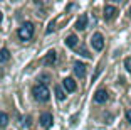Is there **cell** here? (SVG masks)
I'll return each mask as SVG.
<instances>
[{
    "instance_id": "13",
    "label": "cell",
    "mask_w": 131,
    "mask_h": 130,
    "mask_svg": "<svg viewBox=\"0 0 131 130\" xmlns=\"http://www.w3.org/2000/svg\"><path fill=\"white\" fill-rule=\"evenodd\" d=\"M8 59H10V53H8V49H2V51H0V63H7Z\"/></svg>"
},
{
    "instance_id": "5",
    "label": "cell",
    "mask_w": 131,
    "mask_h": 130,
    "mask_svg": "<svg viewBox=\"0 0 131 130\" xmlns=\"http://www.w3.org/2000/svg\"><path fill=\"white\" fill-rule=\"evenodd\" d=\"M116 15H118V8L116 7H113V5H106L104 7V19L106 20H113Z\"/></svg>"
},
{
    "instance_id": "18",
    "label": "cell",
    "mask_w": 131,
    "mask_h": 130,
    "mask_svg": "<svg viewBox=\"0 0 131 130\" xmlns=\"http://www.w3.org/2000/svg\"><path fill=\"white\" fill-rule=\"evenodd\" d=\"M52 31H54V24H49V27H47V34H50Z\"/></svg>"
},
{
    "instance_id": "6",
    "label": "cell",
    "mask_w": 131,
    "mask_h": 130,
    "mask_svg": "<svg viewBox=\"0 0 131 130\" xmlns=\"http://www.w3.org/2000/svg\"><path fill=\"white\" fill-rule=\"evenodd\" d=\"M62 86L66 88V91H69V93L76 91V88H77L76 81H74L72 78H64V80H62Z\"/></svg>"
},
{
    "instance_id": "4",
    "label": "cell",
    "mask_w": 131,
    "mask_h": 130,
    "mask_svg": "<svg viewBox=\"0 0 131 130\" xmlns=\"http://www.w3.org/2000/svg\"><path fill=\"white\" fill-rule=\"evenodd\" d=\"M39 122H40V125L44 127V128H50V127H52V123H54V118H52V115L50 113H42L40 115V120H39Z\"/></svg>"
},
{
    "instance_id": "9",
    "label": "cell",
    "mask_w": 131,
    "mask_h": 130,
    "mask_svg": "<svg viewBox=\"0 0 131 130\" xmlns=\"http://www.w3.org/2000/svg\"><path fill=\"white\" fill-rule=\"evenodd\" d=\"M56 59H57V54H56V51H49V53L46 54V57H44V64H47V66L54 64Z\"/></svg>"
},
{
    "instance_id": "3",
    "label": "cell",
    "mask_w": 131,
    "mask_h": 130,
    "mask_svg": "<svg viewBox=\"0 0 131 130\" xmlns=\"http://www.w3.org/2000/svg\"><path fill=\"white\" fill-rule=\"evenodd\" d=\"M91 44H93V47L96 51H103V47H104V37H103V34H94L93 37H91Z\"/></svg>"
},
{
    "instance_id": "17",
    "label": "cell",
    "mask_w": 131,
    "mask_h": 130,
    "mask_svg": "<svg viewBox=\"0 0 131 130\" xmlns=\"http://www.w3.org/2000/svg\"><path fill=\"white\" fill-rule=\"evenodd\" d=\"M126 120H128V123H131V110L126 111Z\"/></svg>"
},
{
    "instance_id": "12",
    "label": "cell",
    "mask_w": 131,
    "mask_h": 130,
    "mask_svg": "<svg viewBox=\"0 0 131 130\" xmlns=\"http://www.w3.org/2000/svg\"><path fill=\"white\" fill-rule=\"evenodd\" d=\"M66 46L67 47H76L77 46V37L76 36H69V37L66 39Z\"/></svg>"
},
{
    "instance_id": "7",
    "label": "cell",
    "mask_w": 131,
    "mask_h": 130,
    "mask_svg": "<svg viewBox=\"0 0 131 130\" xmlns=\"http://www.w3.org/2000/svg\"><path fill=\"white\" fill-rule=\"evenodd\" d=\"M108 100V91L106 90H97L96 93H94V101L96 103H104Z\"/></svg>"
},
{
    "instance_id": "8",
    "label": "cell",
    "mask_w": 131,
    "mask_h": 130,
    "mask_svg": "<svg viewBox=\"0 0 131 130\" xmlns=\"http://www.w3.org/2000/svg\"><path fill=\"white\" fill-rule=\"evenodd\" d=\"M74 73L77 78H84L86 76V64L84 63H76L74 64Z\"/></svg>"
},
{
    "instance_id": "2",
    "label": "cell",
    "mask_w": 131,
    "mask_h": 130,
    "mask_svg": "<svg viewBox=\"0 0 131 130\" xmlns=\"http://www.w3.org/2000/svg\"><path fill=\"white\" fill-rule=\"evenodd\" d=\"M34 31L35 27L32 22H25L22 27H19V31H17V36H19L20 41H30L34 37Z\"/></svg>"
},
{
    "instance_id": "11",
    "label": "cell",
    "mask_w": 131,
    "mask_h": 130,
    "mask_svg": "<svg viewBox=\"0 0 131 130\" xmlns=\"http://www.w3.org/2000/svg\"><path fill=\"white\" fill-rule=\"evenodd\" d=\"M8 122H10L8 115L5 113V111H0V128H5V127L8 125Z\"/></svg>"
},
{
    "instance_id": "1",
    "label": "cell",
    "mask_w": 131,
    "mask_h": 130,
    "mask_svg": "<svg viewBox=\"0 0 131 130\" xmlns=\"http://www.w3.org/2000/svg\"><path fill=\"white\" fill-rule=\"evenodd\" d=\"M32 95H34V98L39 100V101H47V100L50 98V91L44 83L35 84L34 88H32Z\"/></svg>"
},
{
    "instance_id": "19",
    "label": "cell",
    "mask_w": 131,
    "mask_h": 130,
    "mask_svg": "<svg viewBox=\"0 0 131 130\" xmlns=\"http://www.w3.org/2000/svg\"><path fill=\"white\" fill-rule=\"evenodd\" d=\"M2 17H4V15H2V12H0V22H2Z\"/></svg>"
},
{
    "instance_id": "14",
    "label": "cell",
    "mask_w": 131,
    "mask_h": 130,
    "mask_svg": "<svg viewBox=\"0 0 131 130\" xmlns=\"http://www.w3.org/2000/svg\"><path fill=\"white\" fill-rule=\"evenodd\" d=\"M56 96H57L59 101H62V100L66 98V93H64V90H62L61 86H56Z\"/></svg>"
},
{
    "instance_id": "20",
    "label": "cell",
    "mask_w": 131,
    "mask_h": 130,
    "mask_svg": "<svg viewBox=\"0 0 131 130\" xmlns=\"http://www.w3.org/2000/svg\"><path fill=\"white\" fill-rule=\"evenodd\" d=\"M129 17H131V8H129Z\"/></svg>"
},
{
    "instance_id": "10",
    "label": "cell",
    "mask_w": 131,
    "mask_h": 130,
    "mask_svg": "<svg viewBox=\"0 0 131 130\" xmlns=\"http://www.w3.org/2000/svg\"><path fill=\"white\" fill-rule=\"evenodd\" d=\"M86 25H88V15H81L76 22V29L77 31H84Z\"/></svg>"
},
{
    "instance_id": "16",
    "label": "cell",
    "mask_w": 131,
    "mask_h": 130,
    "mask_svg": "<svg viewBox=\"0 0 131 130\" xmlns=\"http://www.w3.org/2000/svg\"><path fill=\"white\" fill-rule=\"evenodd\" d=\"M81 54H82L84 57H91V54H89V53H88V51H86V49H84L82 46H81Z\"/></svg>"
},
{
    "instance_id": "15",
    "label": "cell",
    "mask_w": 131,
    "mask_h": 130,
    "mask_svg": "<svg viewBox=\"0 0 131 130\" xmlns=\"http://www.w3.org/2000/svg\"><path fill=\"white\" fill-rule=\"evenodd\" d=\"M124 66H126V69L131 73V57H126V59H124Z\"/></svg>"
}]
</instances>
